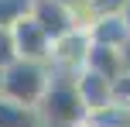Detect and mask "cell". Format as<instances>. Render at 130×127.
I'll list each match as a JSON object with an SVG mask.
<instances>
[{
	"instance_id": "obj_1",
	"label": "cell",
	"mask_w": 130,
	"mask_h": 127,
	"mask_svg": "<svg viewBox=\"0 0 130 127\" xmlns=\"http://www.w3.org/2000/svg\"><path fill=\"white\" fill-rule=\"evenodd\" d=\"M38 114L41 127H75L86 117V103L75 89V72L52 69V79L38 100Z\"/></svg>"
},
{
	"instance_id": "obj_2",
	"label": "cell",
	"mask_w": 130,
	"mask_h": 127,
	"mask_svg": "<svg viewBox=\"0 0 130 127\" xmlns=\"http://www.w3.org/2000/svg\"><path fill=\"white\" fill-rule=\"evenodd\" d=\"M48 79H52V65L41 59H14L0 69V93L14 96V100L38 107L41 93H45Z\"/></svg>"
},
{
	"instance_id": "obj_3",
	"label": "cell",
	"mask_w": 130,
	"mask_h": 127,
	"mask_svg": "<svg viewBox=\"0 0 130 127\" xmlns=\"http://www.w3.org/2000/svg\"><path fill=\"white\" fill-rule=\"evenodd\" d=\"M89 31H79L69 27L65 34L52 38V52H48V65L62 69V72H79L86 65V55H89Z\"/></svg>"
},
{
	"instance_id": "obj_4",
	"label": "cell",
	"mask_w": 130,
	"mask_h": 127,
	"mask_svg": "<svg viewBox=\"0 0 130 127\" xmlns=\"http://www.w3.org/2000/svg\"><path fill=\"white\" fill-rule=\"evenodd\" d=\"M10 38H14V52H17V59H41V62H48L52 38L45 34V27H41L31 14H24V17H17V21L10 24Z\"/></svg>"
},
{
	"instance_id": "obj_5",
	"label": "cell",
	"mask_w": 130,
	"mask_h": 127,
	"mask_svg": "<svg viewBox=\"0 0 130 127\" xmlns=\"http://www.w3.org/2000/svg\"><path fill=\"white\" fill-rule=\"evenodd\" d=\"M89 41L127 52L130 48V14H99L96 24L89 27Z\"/></svg>"
},
{
	"instance_id": "obj_6",
	"label": "cell",
	"mask_w": 130,
	"mask_h": 127,
	"mask_svg": "<svg viewBox=\"0 0 130 127\" xmlns=\"http://www.w3.org/2000/svg\"><path fill=\"white\" fill-rule=\"evenodd\" d=\"M75 89H79V96H82V103H86V114L113 100V82L106 79V76H99L96 69H89V65H82L75 72Z\"/></svg>"
},
{
	"instance_id": "obj_7",
	"label": "cell",
	"mask_w": 130,
	"mask_h": 127,
	"mask_svg": "<svg viewBox=\"0 0 130 127\" xmlns=\"http://www.w3.org/2000/svg\"><path fill=\"white\" fill-rule=\"evenodd\" d=\"M31 17L45 27L48 38H58L72 27V17H69V4L65 0H31Z\"/></svg>"
},
{
	"instance_id": "obj_8",
	"label": "cell",
	"mask_w": 130,
	"mask_h": 127,
	"mask_svg": "<svg viewBox=\"0 0 130 127\" xmlns=\"http://www.w3.org/2000/svg\"><path fill=\"white\" fill-rule=\"evenodd\" d=\"M86 65L96 69L99 76H106L110 82H117L127 69V52L120 48H106V45H89V55H86Z\"/></svg>"
},
{
	"instance_id": "obj_9",
	"label": "cell",
	"mask_w": 130,
	"mask_h": 127,
	"mask_svg": "<svg viewBox=\"0 0 130 127\" xmlns=\"http://www.w3.org/2000/svg\"><path fill=\"white\" fill-rule=\"evenodd\" d=\"M0 127H41V114L38 107H27V103L0 93Z\"/></svg>"
},
{
	"instance_id": "obj_10",
	"label": "cell",
	"mask_w": 130,
	"mask_h": 127,
	"mask_svg": "<svg viewBox=\"0 0 130 127\" xmlns=\"http://www.w3.org/2000/svg\"><path fill=\"white\" fill-rule=\"evenodd\" d=\"M86 120L96 124V127H130V100L127 96H113L110 103L89 110Z\"/></svg>"
},
{
	"instance_id": "obj_11",
	"label": "cell",
	"mask_w": 130,
	"mask_h": 127,
	"mask_svg": "<svg viewBox=\"0 0 130 127\" xmlns=\"http://www.w3.org/2000/svg\"><path fill=\"white\" fill-rule=\"evenodd\" d=\"M69 17H72V27H79V31H89L92 24H96L99 10L92 0H69Z\"/></svg>"
},
{
	"instance_id": "obj_12",
	"label": "cell",
	"mask_w": 130,
	"mask_h": 127,
	"mask_svg": "<svg viewBox=\"0 0 130 127\" xmlns=\"http://www.w3.org/2000/svg\"><path fill=\"white\" fill-rule=\"evenodd\" d=\"M24 14H31V0H0V24L10 27Z\"/></svg>"
},
{
	"instance_id": "obj_13",
	"label": "cell",
	"mask_w": 130,
	"mask_h": 127,
	"mask_svg": "<svg viewBox=\"0 0 130 127\" xmlns=\"http://www.w3.org/2000/svg\"><path fill=\"white\" fill-rule=\"evenodd\" d=\"M17 59V52H14V38H10V27L0 24V69L7 65V62Z\"/></svg>"
},
{
	"instance_id": "obj_14",
	"label": "cell",
	"mask_w": 130,
	"mask_h": 127,
	"mask_svg": "<svg viewBox=\"0 0 130 127\" xmlns=\"http://www.w3.org/2000/svg\"><path fill=\"white\" fill-rule=\"evenodd\" d=\"M99 14H130V0H92Z\"/></svg>"
},
{
	"instance_id": "obj_15",
	"label": "cell",
	"mask_w": 130,
	"mask_h": 127,
	"mask_svg": "<svg viewBox=\"0 0 130 127\" xmlns=\"http://www.w3.org/2000/svg\"><path fill=\"white\" fill-rule=\"evenodd\" d=\"M113 96H127V100H130V65L123 69V76L113 82Z\"/></svg>"
},
{
	"instance_id": "obj_16",
	"label": "cell",
	"mask_w": 130,
	"mask_h": 127,
	"mask_svg": "<svg viewBox=\"0 0 130 127\" xmlns=\"http://www.w3.org/2000/svg\"><path fill=\"white\" fill-rule=\"evenodd\" d=\"M75 127H96V124H89V120H86V117H82V120H79Z\"/></svg>"
}]
</instances>
